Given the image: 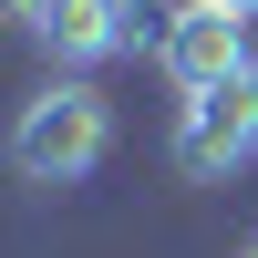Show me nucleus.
Instances as JSON below:
<instances>
[{"label":"nucleus","instance_id":"f257e3e1","mask_svg":"<svg viewBox=\"0 0 258 258\" xmlns=\"http://www.w3.org/2000/svg\"><path fill=\"white\" fill-rule=\"evenodd\" d=\"M103 155H114V103L93 83H52L11 114V176L21 186H83Z\"/></svg>","mask_w":258,"mask_h":258},{"label":"nucleus","instance_id":"0eeeda50","mask_svg":"<svg viewBox=\"0 0 258 258\" xmlns=\"http://www.w3.org/2000/svg\"><path fill=\"white\" fill-rule=\"evenodd\" d=\"M238 258H258V238H248V248H238Z\"/></svg>","mask_w":258,"mask_h":258},{"label":"nucleus","instance_id":"7ed1b4c3","mask_svg":"<svg viewBox=\"0 0 258 258\" xmlns=\"http://www.w3.org/2000/svg\"><path fill=\"white\" fill-rule=\"evenodd\" d=\"M258 165V83H227V93H197L176 114V176L186 186H227Z\"/></svg>","mask_w":258,"mask_h":258},{"label":"nucleus","instance_id":"f03ea898","mask_svg":"<svg viewBox=\"0 0 258 258\" xmlns=\"http://www.w3.org/2000/svg\"><path fill=\"white\" fill-rule=\"evenodd\" d=\"M155 62H165V83H176L186 103H197V93H227V83H258L248 21L217 11V0H176V11H165V31H155Z\"/></svg>","mask_w":258,"mask_h":258},{"label":"nucleus","instance_id":"423d86ee","mask_svg":"<svg viewBox=\"0 0 258 258\" xmlns=\"http://www.w3.org/2000/svg\"><path fill=\"white\" fill-rule=\"evenodd\" d=\"M217 11H238V21H258V0H217Z\"/></svg>","mask_w":258,"mask_h":258},{"label":"nucleus","instance_id":"20e7f679","mask_svg":"<svg viewBox=\"0 0 258 258\" xmlns=\"http://www.w3.org/2000/svg\"><path fill=\"white\" fill-rule=\"evenodd\" d=\"M31 41L62 62V83H83V73H103V62H124L145 41V11L135 0H52V11L31 21Z\"/></svg>","mask_w":258,"mask_h":258},{"label":"nucleus","instance_id":"39448f33","mask_svg":"<svg viewBox=\"0 0 258 258\" xmlns=\"http://www.w3.org/2000/svg\"><path fill=\"white\" fill-rule=\"evenodd\" d=\"M41 11H52V0H11V21H41Z\"/></svg>","mask_w":258,"mask_h":258}]
</instances>
